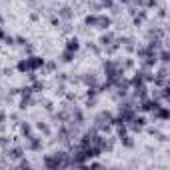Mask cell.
Returning a JSON list of instances; mask_svg holds the SVG:
<instances>
[{
  "instance_id": "cell-1",
  "label": "cell",
  "mask_w": 170,
  "mask_h": 170,
  "mask_svg": "<svg viewBox=\"0 0 170 170\" xmlns=\"http://www.w3.org/2000/svg\"><path fill=\"white\" fill-rule=\"evenodd\" d=\"M26 62H28V66H30V70H36V68L44 66V60H42L40 56H28Z\"/></svg>"
},
{
  "instance_id": "cell-2",
  "label": "cell",
  "mask_w": 170,
  "mask_h": 170,
  "mask_svg": "<svg viewBox=\"0 0 170 170\" xmlns=\"http://www.w3.org/2000/svg\"><path fill=\"white\" fill-rule=\"evenodd\" d=\"M78 48H80L78 40H76V38H70V40H68V44H66V50H70V52H76Z\"/></svg>"
},
{
  "instance_id": "cell-3",
  "label": "cell",
  "mask_w": 170,
  "mask_h": 170,
  "mask_svg": "<svg viewBox=\"0 0 170 170\" xmlns=\"http://www.w3.org/2000/svg\"><path fill=\"white\" fill-rule=\"evenodd\" d=\"M18 70H20V72H30V66H28L26 58H24V60H20V62H18Z\"/></svg>"
},
{
  "instance_id": "cell-4",
  "label": "cell",
  "mask_w": 170,
  "mask_h": 170,
  "mask_svg": "<svg viewBox=\"0 0 170 170\" xmlns=\"http://www.w3.org/2000/svg\"><path fill=\"white\" fill-rule=\"evenodd\" d=\"M86 24H90V26H96V18H94V16H88V18H86Z\"/></svg>"
}]
</instances>
